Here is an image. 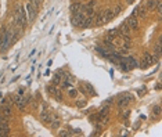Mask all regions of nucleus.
Instances as JSON below:
<instances>
[{
    "instance_id": "f257e3e1",
    "label": "nucleus",
    "mask_w": 162,
    "mask_h": 137,
    "mask_svg": "<svg viewBox=\"0 0 162 137\" xmlns=\"http://www.w3.org/2000/svg\"><path fill=\"white\" fill-rule=\"evenodd\" d=\"M12 39H14L12 37V31L3 29V31L0 32V51H6L8 49V46H10Z\"/></svg>"
},
{
    "instance_id": "f03ea898",
    "label": "nucleus",
    "mask_w": 162,
    "mask_h": 137,
    "mask_svg": "<svg viewBox=\"0 0 162 137\" xmlns=\"http://www.w3.org/2000/svg\"><path fill=\"white\" fill-rule=\"evenodd\" d=\"M15 24L18 25L19 28H25V24H26V15H25V10L19 6L15 8Z\"/></svg>"
},
{
    "instance_id": "7ed1b4c3",
    "label": "nucleus",
    "mask_w": 162,
    "mask_h": 137,
    "mask_svg": "<svg viewBox=\"0 0 162 137\" xmlns=\"http://www.w3.org/2000/svg\"><path fill=\"white\" fill-rule=\"evenodd\" d=\"M154 62H156L155 58H154V56H151L150 53H144L143 60H141V62H140V67H141L143 69H147V68H150Z\"/></svg>"
},
{
    "instance_id": "20e7f679",
    "label": "nucleus",
    "mask_w": 162,
    "mask_h": 137,
    "mask_svg": "<svg viewBox=\"0 0 162 137\" xmlns=\"http://www.w3.org/2000/svg\"><path fill=\"white\" fill-rule=\"evenodd\" d=\"M133 101V96L132 94H123V96H121L118 100V108H125V107H128L129 103Z\"/></svg>"
},
{
    "instance_id": "39448f33",
    "label": "nucleus",
    "mask_w": 162,
    "mask_h": 137,
    "mask_svg": "<svg viewBox=\"0 0 162 137\" xmlns=\"http://www.w3.org/2000/svg\"><path fill=\"white\" fill-rule=\"evenodd\" d=\"M25 10H26V14H28V21H29V22H33V21H35V18H36L37 10L32 6L31 3H28V4L25 6Z\"/></svg>"
},
{
    "instance_id": "423d86ee",
    "label": "nucleus",
    "mask_w": 162,
    "mask_h": 137,
    "mask_svg": "<svg viewBox=\"0 0 162 137\" xmlns=\"http://www.w3.org/2000/svg\"><path fill=\"white\" fill-rule=\"evenodd\" d=\"M12 101H14V104L17 105V108H19V109H25V107H26V101H25V98L21 96V94L14 96V97H12Z\"/></svg>"
},
{
    "instance_id": "0eeeda50",
    "label": "nucleus",
    "mask_w": 162,
    "mask_h": 137,
    "mask_svg": "<svg viewBox=\"0 0 162 137\" xmlns=\"http://www.w3.org/2000/svg\"><path fill=\"white\" fill-rule=\"evenodd\" d=\"M125 22H126V25H128L130 29H133V31L139 29V21H137L136 17H129V18L126 19Z\"/></svg>"
},
{
    "instance_id": "6e6552de",
    "label": "nucleus",
    "mask_w": 162,
    "mask_h": 137,
    "mask_svg": "<svg viewBox=\"0 0 162 137\" xmlns=\"http://www.w3.org/2000/svg\"><path fill=\"white\" fill-rule=\"evenodd\" d=\"M83 18H85V17H83V14H82L81 11H79V12H75L74 18H72V24H74L75 26H81Z\"/></svg>"
},
{
    "instance_id": "1a4fd4ad",
    "label": "nucleus",
    "mask_w": 162,
    "mask_h": 137,
    "mask_svg": "<svg viewBox=\"0 0 162 137\" xmlns=\"http://www.w3.org/2000/svg\"><path fill=\"white\" fill-rule=\"evenodd\" d=\"M114 17H115V14H114V10H112V8H107V10H104V22L111 21Z\"/></svg>"
},
{
    "instance_id": "9d476101",
    "label": "nucleus",
    "mask_w": 162,
    "mask_h": 137,
    "mask_svg": "<svg viewBox=\"0 0 162 137\" xmlns=\"http://www.w3.org/2000/svg\"><path fill=\"white\" fill-rule=\"evenodd\" d=\"M136 15H141V17H144V15H145V8H144L143 6L136 7V8L133 10V12H132V17H136Z\"/></svg>"
},
{
    "instance_id": "9b49d317",
    "label": "nucleus",
    "mask_w": 162,
    "mask_h": 137,
    "mask_svg": "<svg viewBox=\"0 0 162 137\" xmlns=\"http://www.w3.org/2000/svg\"><path fill=\"white\" fill-rule=\"evenodd\" d=\"M8 134H10L8 123H0V136H8Z\"/></svg>"
},
{
    "instance_id": "f8f14e48",
    "label": "nucleus",
    "mask_w": 162,
    "mask_h": 137,
    "mask_svg": "<svg viewBox=\"0 0 162 137\" xmlns=\"http://www.w3.org/2000/svg\"><path fill=\"white\" fill-rule=\"evenodd\" d=\"M40 120L43 122V123H49L50 120H51V116H50V114L46 109H43V111L40 112Z\"/></svg>"
},
{
    "instance_id": "ddd939ff",
    "label": "nucleus",
    "mask_w": 162,
    "mask_h": 137,
    "mask_svg": "<svg viewBox=\"0 0 162 137\" xmlns=\"http://www.w3.org/2000/svg\"><path fill=\"white\" fill-rule=\"evenodd\" d=\"M130 28L126 25V22H123V24H121V26H119V35H129L130 33Z\"/></svg>"
},
{
    "instance_id": "4468645a",
    "label": "nucleus",
    "mask_w": 162,
    "mask_h": 137,
    "mask_svg": "<svg viewBox=\"0 0 162 137\" xmlns=\"http://www.w3.org/2000/svg\"><path fill=\"white\" fill-rule=\"evenodd\" d=\"M126 62H128V65H129V68H136V67H139V62L134 60V57H132V56H129V57H126Z\"/></svg>"
},
{
    "instance_id": "2eb2a0df",
    "label": "nucleus",
    "mask_w": 162,
    "mask_h": 137,
    "mask_svg": "<svg viewBox=\"0 0 162 137\" xmlns=\"http://www.w3.org/2000/svg\"><path fill=\"white\" fill-rule=\"evenodd\" d=\"M96 24L97 25L105 24V22H104V10H103V11H100L99 14H97V17H96Z\"/></svg>"
},
{
    "instance_id": "dca6fc26",
    "label": "nucleus",
    "mask_w": 162,
    "mask_h": 137,
    "mask_svg": "<svg viewBox=\"0 0 162 137\" xmlns=\"http://www.w3.org/2000/svg\"><path fill=\"white\" fill-rule=\"evenodd\" d=\"M92 21H93V19H92V17H85V18H83V21H82V25H81V28H89V26H90V25H92Z\"/></svg>"
},
{
    "instance_id": "f3484780",
    "label": "nucleus",
    "mask_w": 162,
    "mask_h": 137,
    "mask_svg": "<svg viewBox=\"0 0 162 137\" xmlns=\"http://www.w3.org/2000/svg\"><path fill=\"white\" fill-rule=\"evenodd\" d=\"M158 1H159V0H147V8H148V10H154L155 6L158 4Z\"/></svg>"
},
{
    "instance_id": "a211bd4d",
    "label": "nucleus",
    "mask_w": 162,
    "mask_h": 137,
    "mask_svg": "<svg viewBox=\"0 0 162 137\" xmlns=\"http://www.w3.org/2000/svg\"><path fill=\"white\" fill-rule=\"evenodd\" d=\"M1 112H3V115H6V116H10L11 115V107H10V104L8 105H4L3 108H1Z\"/></svg>"
},
{
    "instance_id": "6ab92c4d",
    "label": "nucleus",
    "mask_w": 162,
    "mask_h": 137,
    "mask_svg": "<svg viewBox=\"0 0 162 137\" xmlns=\"http://www.w3.org/2000/svg\"><path fill=\"white\" fill-rule=\"evenodd\" d=\"M81 8H82V4H79V3H74L72 6H71V11L74 12H79L81 11Z\"/></svg>"
},
{
    "instance_id": "aec40b11",
    "label": "nucleus",
    "mask_w": 162,
    "mask_h": 137,
    "mask_svg": "<svg viewBox=\"0 0 162 137\" xmlns=\"http://www.w3.org/2000/svg\"><path fill=\"white\" fill-rule=\"evenodd\" d=\"M151 112H152V115H154V116H159V115H161V107H159V105L152 107Z\"/></svg>"
},
{
    "instance_id": "412c9836",
    "label": "nucleus",
    "mask_w": 162,
    "mask_h": 137,
    "mask_svg": "<svg viewBox=\"0 0 162 137\" xmlns=\"http://www.w3.org/2000/svg\"><path fill=\"white\" fill-rule=\"evenodd\" d=\"M154 50H155V56L159 57L161 56V40H158L155 43V47H154Z\"/></svg>"
},
{
    "instance_id": "4be33fe9",
    "label": "nucleus",
    "mask_w": 162,
    "mask_h": 137,
    "mask_svg": "<svg viewBox=\"0 0 162 137\" xmlns=\"http://www.w3.org/2000/svg\"><path fill=\"white\" fill-rule=\"evenodd\" d=\"M104 47L108 50H111V51H114V44L111 43V40H108V39H105L104 40Z\"/></svg>"
},
{
    "instance_id": "5701e85b",
    "label": "nucleus",
    "mask_w": 162,
    "mask_h": 137,
    "mask_svg": "<svg viewBox=\"0 0 162 137\" xmlns=\"http://www.w3.org/2000/svg\"><path fill=\"white\" fill-rule=\"evenodd\" d=\"M108 112H110V107H103V108H101V111L99 112V118H100V116H104V115H107Z\"/></svg>"
},
{
    "instance_id": "b1692460",
    "label": "nucleus",
    "mask_w": 162,
    "mask_h": 137,
    "mask_svg": "<svg viewBox=\"0 0 162 137\" xmlns=\"http://www.w3.org/2000/svg\"><path fill=\"white\" fill-rule=\"evenodd\" d=\"M82 83H83V82H82ZM83 85L86 86L87 92H89V93L92 94V96H96V92H94V89H93V87H92V85H89V83H83Z\"/></svg>"
},
{
    "instance_id": "393cba45",
    "label": "nucleus",
    "mask_w": 162,
    "mask_h": 137,
    "mask_svg": "<svg viewBox=\"0 0 162 137\" xmlns=\"http://www.w3.org/2000/svg\"><path fill=\"white\" fill-rule=\"evenodd\" d=\"M29 3H31L32 6L37 10V8H39V6H40V3H42V0H29Z\"/></svg>"
},
{
    "instance_id": "a878e982",
    "label": "nucleus",
    "mask_w": 162,
    "mask_h": 137,
    "mask_svg": "<svg viewBox=\"0 0 162 137\" xmlns=\"http://www.w3.org/2000/svg\"><path fill=\"white\" fill-rule=\"evenodd\" d=\"M60 81H61V76H60V72H58V74L54 75V78H53V83H54V85H58Z\"/></svg>"
},
{
    "instance_id": "bb28decb",
    "label": "nucleus",
    "mask_w": 162,
    "mask_h": 137,
    "mask_svg": "<svg viewBox=\"0 0 162 137\" xmlns=\"http://www.w3.org/2000/svg\"><path fill=\"white\" fill-rule=\"evenodd\" d=\"M86 98L85 100H81V101H78V103H76V107H78V108H83V107H86Z\"/></svg>"
},
{
    "instance_id": "cd10ccee",
    "label": "nucleus",
    "mask_w": 162,
    "mask_h": 137,
    "mask_svg": "<svg viewBox=\"0 0 162 137\" xmlns=\"http://www.w3.org/2000/svg\"><path fill=\"white\" fill-rule=\"evenodd\" d=\"M47 90H49V93H50V94H53V96H54V94H56V92H57L56 85H53V86H49V87H47Z\"/></svg>"
},
{
    "instance_id": "c85d7f7f",
    "label": "nucleus",
    "mask_w": 162,
    "mask_h": 137,
    "mask_svg": "<svg viewBox=\"0 0 162 137\" xmlns=\"http://www.w3.org/2000/svg\"><path fill=\"white\" fill-rule=\"evenodd\" d=\"M58 126H60V120H58V119H56V120L51 123V129H58Z\"/></svg>"
},
{
    "instance_id": "c756f323",
    "label": "nucleus",
    "mask_w": 162,
    "mask_h": 137,
    "mask_svg": "<svg viewBox=\"0 0 162 137\" xmlns=\"http://www.w3.org/2000/svg\"><path fill=\"white\" fill-rule=\"evenodd\" d=\"M68 94H69V97H72V98H74V97H76L78 92H76V90H74V89H71V90L68 92Z\"/></svg>"
},
{
    "instance_id": "7c9ffc66",
    "label": "nucleus",
    "mask_w": 162,
    "mask_h": 137,
    "mask_svg": "<svg viewBox=\"0 0 162 137\" xmlns=\"http://www.w3.org/2000/svg\"><path fill=\"white\" fill-rule=\"evenodd\" d=\"M121 11H122V6H117L115 7V10H114V14H115V15H118Z\"/></svg>"
},
{
    "instance_id": "2f4dec72",
    "label": "nucleus",
    "mask_w": 162,
    "mask_h": 137,
    "mask_svg": "<svg viewBox=\"0 0 162 137\" xmlns=\"http://www.w3.org/2000/svg\"><path fill=\"white\" fill-rule=\"evenodd\" d=\"M68 134H69V133L67 130H61L60 133H58V136H68Z\"/></svg>"
},
{
    "instance_id": "473e14b6",
    "label": "nucleus",
    "mask_w": 162,
    "mask_h": 137,
    "mask_svg": "<svg viewBox=\"0 0 162 137\" xmlns=\"http://www.w3.org/2000/svg\"><path fill=\"white\" fill-rule=\"evenodd\" d=\"M126 1H128V3H129V4H132V3H133V1H134V0H126Z\"/></svg>"
}]
</instances>
